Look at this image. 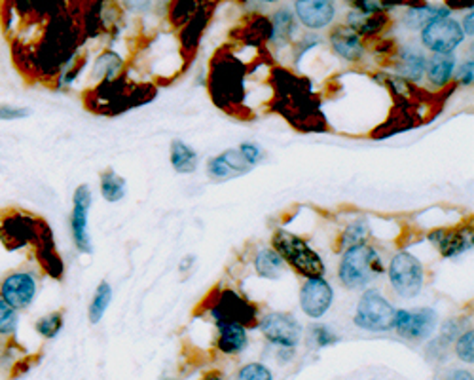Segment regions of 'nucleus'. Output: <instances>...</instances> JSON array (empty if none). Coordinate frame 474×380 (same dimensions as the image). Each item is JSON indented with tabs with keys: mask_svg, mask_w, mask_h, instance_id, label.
I'll list each match as a JSON object with an SVG mask.
<instances>
[{
	"mask_svg": "<svg viewBox=\"0 0 474 380\" xmlns=\"http://www.w3.org/2000/svg\"><path fill=\"white\" fill-rule=\"evenodd\" d=\"M383 274V261L380 253L365 244H357L346 249L340 261L338 278L343 287L365 289L372 281H376Z\"/></svg>",
	"mask_w": 474,
	"mask_h": 380,
	"instance_id": "1",
	"label": "nucleus"
},
{
	"mask_svg": "<svg viewBox=\"0 0 474 380\" xmlns=\"http://www.w3.org/2000/svg\"><path fill=\"white\" fill-rule=\"evenodd\" d=\"M274 249L279 253L285 263H289L301 276L317 278L325 274V264L317 253L301 240V238L291 232L283 229L277 230L274 236Z\"/></svg>",
	"mask_w": 474,
	"mask_h": 380,
	"instance_id": "2",
	"label": "nucleus"
},
{
	"mask_svg": "<svg viewBox=\"0 0 474 380\" xmlns=\"http://www.w3.org/2000/svg\"><path fill=\"white\" fill-rule=\"evenodd\" d=\"M397 311L393 304L382 297V293L376 289H368L357 304L355 326L372 331V333H385L395 329Z\"/></svg>",
	"mask_w": 474,
	"mask_h": 380,
	"instance_id": "3",
	"label": "nucleus"
},
{
	"mask_svg": "<svg viewBox=\"0 0 474 380\" xmlns=\"http://www.w3.org/2000/svg\"><path fill=\"white\" fill-rule=\"evenodd\" d=\"M293 13L304 29L321 33L340 21L341 0H294Z\"/></svg>",
	"mask_w": 474,
	"mask_h": 380,
	"instance_id": "4",
	"label": "nucleus"
},
{
	"mask_svg": "<svg viewBox=\"0 0 474 380\" xmlns=\"http://www.w3.org/2000/svg\"><path fill=\"white\" fill-rule=\"evenodd\" d=\"M390 281L402 299L418 297L425 284L423 264L412 253H398L390 264Z\"/></svg>",
	"mask_w": 474,
	"mask_h": 380,
	"instance_id": "5",
	"label": "nucleus"
},
{
	"mask_svg": "<svg viewBox=\"0 0 474 380\" xmlns=\"http://www.w3.org/2000/svg\"><path fill=\"white\" fill-rule=\"evenodd\" d=\"M463 40L462 25L450 16L433 20L422 29V44L433 53H454Z\"/></svg>",
	"mask_w": 474,
	"mask_h": 380,
	"instance_id": "6",
	"label": "nucleus"
},
{
	"mask_svg": "<svg viewBox=\"0 0 474 380\" xmlns=\"http://www.w3.org/2000/svg\"><path fill=\"white\" fill-rule=\"evenodd\" d=\"M211 316L214 321H236L243 327H253L258 321L256 306L247 299L239 297L234 291H222L214 304L211 306Z\"/></svg>",
	"mask_w": 474,
	"mask_h": 380,
	"instance_id": "7",
	"label": "nucleus"
},
{
	"mask_svg": "<svg viewBox=\"0 0 474 380\" xmlns=\"http://www.w3.org/2000/svg\"><path fill=\"white\" fill-rule=\"evenodd\" d=\"M397 333L406 341H427L437 329V314L430 308H418V311H397L395 318Z\"/></svg>",
	"mask_w": 474,
	"mask_h": 380,
	"instance_id": "8",
	"label": "nucleus"
},
{
	"mask_svg": "<svg viewBox=\"0 0 474 380\" xmlns=\"http://www.w3.org/2000/svg\"><path fill=\"white\" fill-rule=\"evenodd\" d=\"M38 281L31 272H12L0 284V297L16 311H27L36 299Z\"/></svg>",
	"mask_w": 474,
	"mask_h": 380,
	"instance_id": "9",
	"label": "nucleus"
},
{
	"mask_svg": "<svg viewBox=\"0 0 474 380\" xmlns=\"http://www.w3.org/2000/svg\"><path fill=\"white\" fill-rule=\"evenodd\" d=\"M258 327L264 333L266 339L283 348H294L301 339V327L294 316L283 314V312H271L266 314Z\"/></svg>",
	"mask_w": 474,
	"mask_h": 380,
	"instance_id": "10",
	"label": "nucleus"
},
{
	"mask_svg": "<svg viewBox=\"0 0 474 380\" xmlns=\"http://www.w3.org/2000/svg\"><path fill=\"white\" fill-rule=\"evenodd\" d=\"M92 207V190L88 185H80L73 196V215H70V229L78 251L92 253V242L88 232V219Z\"/></svg>",
	"mask_w": 474,
	"mask_h": 380,
	"instance_id": "11",
	"label": "nucleus"
},
{
	"mask_svg": "<svg viewBox=\"0 0 474 380\" xmlns=\"http://www.w3.org/2000/svg\"><path fill=\"white\" fill-rule=\"evenodd\" d=\"M333 287L323 276L309 278L300 291V306L309 318H321L333 306Z\"/></svg>",
	"mask_w": 474,
	"mask_h": 380,
	"instance_id": "12",
	"label": "nucleus"
},
{
	"mask_svg": "<svg viewBox=\"0 0 474 380\" xmlns=\"http://www.w3.org/2000/svg\"><path fill=\"white\" fill-rule=\"evenodd\" d=\"M330 44L333 50L346 61H358L365 55V44L361 40V35L355 33L351 27L334 25V31L330 33Z\"/></svg>",
	"mask_w": 474,
	"mask_h": 380,
	"instance_id": "13",
	"label": "nucleus"
},
{
	"mask_svg": "<svg viewBox=\"0 0 474 380\" xmlns=\"http://www.w3.org/2000/svg\"><path fill=\"white\" fill-rule=\"evenodd\" d=\"M219 348L224 354H241L249 344L247 327L236 321H219Z\"/></svg>",
	"mask_w": 474,
	"mask_h": 380,
	"instance_id": "14",
	"label": "nucleus"
},
{
	"mask_svg": "<svg viewBox=\"0 0 474 380\" xmlns=\"http://www.w3.org/2000/svg\"><path fill=\"white\" fill-rule=\"evenodd\" d=\"M427 80L437 88L446 86L455 73V55L454 53H433V58L427 60Z\"/></svg>",
	"mask_w": 474,
	"mask_h": 380,
	"instance_id": "15",
	"label": "nucleus"
},
{
	"mask_svg": "<svg viewBox=\"0 0 474 380\" xmlns=\"http://www.w3.org/2000/svg\"><path fill=\"white\" fill-rule=\"evenodd\" d=\"M425 69H427V58L420 48L408 46L400 52L398 70L406 80L420 82L425 77Z\"/></svg>",
	"mask_w": 474,
	"mask_h": 380,
	"instance_id": "16",
	"label": "nucleus"
},
{
	"mask_svg": "<svg viewBox=\"0 0 474 380\" xmlns=\"http://www.w3.org/2000/svg\"><path fill=\"white\" fill-rule=\"evenodd\" d=\"M450 16V8L446 6H418V8H410L405 12V27L410 31H422L427 23L438 18H446Z\"/></svg>",
	"mask_w": 474,
	"mask_h": 380,
	"instance_id": "17",
	"label": "nucleus"
},
{
	"mask_svg": "<svg viewBox=\"0 0 474 380\" xmlns=\"http://www.w3.org/2000/svg\"><path fill=\"white\" fill-rule=\"evenodd\" d=\"M254 269L258 276L266 279H279L285 271V261L276 249H261L254 257Z\"/></svg>",
	"mask_w": 474,
	"mask_h": 380,
	"instance_id": "18",
	"label": "nucleus"
},
{
	"mask_svg": "<svg viewBox=\"0 0 474 380\" xmlns=\"http://www.w3.org/2000/svg\"><path fill=\"white\" fill-rule=\"evenodd\" d=\"M3 234L10 236L12 240H20L18 246L27 244V240L36 236V222L31 217L25 215H13L4 219L3 222Z\"/></svg>",
	"mask_w": 474,
	"mask_h": 380,
	"instance_id": "19",
	"label": "nucleus"
},
{
	"mask_svg": "<svg viewBox=\"0 0 474 380\" xmlns=\"http://www.w3.org/2000/svg\"><path fill=\"white\" fill-rule=\"evenodd\" d=\"M446 236H442V230L433 232L430 240L438 242V247L442 251L444 257H455L462 255L470 247V234L467 236L465 232H444Z\"/></svg>",
	"mask_w": 474,
	"mask_h": 380,
	"instance_id": "20",
	"label": "nucleus"
},
{
	"mask_svg": "<svg viewBox=\"0 0 474 380\" xmlns=\"http://www.w3.org/2000/svg\"><path fill=\"white\" fill-rule=\"evenodd\" d=\"M171 164L179 174H194L197 167V154L182 141H175L171 147Z\"/></svg>",
	"mask_w": 474,
	"mask_h": 380,
	"instance_id": "21",
	"label": "nucleus"
},
{
	"mask_svg": "<svg viewBox=\"0 0 474 380\" xmlns=\"http://www.w3.org/2000/svg\"><path fill=\"white\" fill-rule=\"evenodd\" d=\"M125 181L112 170L100 174V194L107 202H120L125 196Z\"/></svg>",
	"mask_w": 474,
	"mask_h": 380,
	"instance_id": "22",
	"label": "nucleus"
},
{
	"mask_svg": "<svg viewBox=\"0 0 474 380\" xmlns=\"http://www.w3.org/2000/svg\"><path fill=\"white\" fill-rule=\"evenodd\" d=\"M110 301H112V287L107 284V281H103V284H99V287L95 289V295H93L90 311H88V318L93 326L103 319L105 312L110 306Z\"/></svg>",
	"mask_w": 474,
	"mask_h": 380,
	"instance_id": "23",
	"label": "nucleus"
},
{
	"mask_svg": "<svg viewBox=\"0 0 474 380\" xmlns=\"http://www.w3.org/2000/svg\"><path fill=\"white\" fill-rule=\"evenodd\" d=\"M296 18L291 10H279L271 23V29H274V38L276 40H289L293 36V31L296 29Z\"/></svg>",
	"mask_w": 474,
	"mask_h": 380,
	"instance_id": "24",
	"label": "nucleus"
},
{
	"mask_svg": "<svg viewBox=\"0 0 474 380\" xmlns=\"http://www.w3.org/2000/svg\"><path fill=\"white\" fill-rule=\"evenodd\" d=\"M20 327V311L10 306L3 297H0V336L16 335Z\"/></svg>",
	"mask_w": 474,
	"mask_h": 380,
	"instance_id": "25",
	"label": "nucleus"
},
{
	"mask_svg": "<svg viewBox=\"0 0 474 380\" xmlns=\"http://www.w3.org/2000/svg\"><path fill=\"white\" fill-rule=\"evenodd\" d=\"M35 329L42 336V339H48V341L55 339V336L60 335L61 329H63V314L61 312H52L48 316H42L35 323Z\"/></svg>",
	"mask_w": 474,
	"mask_h": 380,
	"instance_id": "26",
	"label": "nucleus"
},
{
	"mask_svg": "<svg viewBox=\"0 0 474 380\" xmlns=\"http://www.w3.org/2000/svg\"><path fill=\"white\" fill-rule=\"evenodd\" d=\"M370 234V229H368V222L365 219H358L355 222H351L349 227L346 229V232H343L341 236V246L343 247H351V246H357V244H363L366 238Z\"/></svg>",
	"mask_w": 474,
	"mask_h": 380,
	"instance_id": "27",
	"label": "nucleus"
},
{
	"mask_svg": "<svg viewBox=\"0 0 474 380\" xmlns=\"http://www.w3.org/2000/svg\"><path fill=\"white\" fill-rule=\"evenodd\" d=\"M455 354L462 361L472 363L474 361V331L469 329L455 343Z\"/></svg>",
	"mask_w": 474,
	"mask_h": 380,
	"instance_id": "28",
	"label": "nucleus"
},
{
	"mask_svg": "<svg viewBox=\"0 0 474 380\" xmlns=\"http://www.w3.org/2000/svg\"><path fill=\"white\" fill-rule=\"evenodd\" d=\"M309 343H313L317 348H323V346L338 343V336L326 326H317V327H311L309 331Z\"/></svg>",
	"mask_w": 474,
	"mask_h": 380,
	"instance_id": "29",
	"label": "nucleus"
},
{
	"mask_svg": "<svg viewBox=\"0 0 474 380\" xmlns=\"http://www.w3.org/2000/svg\"><path fill=\"white\" fill-rule=\"evenodd\" d=\"M237 376L241 380H271L274 378V375L269 373L268 368H264V365L261 363H249L245 365V368H243Z\"/></svg>",
	"mask_w": 474,
	"mask_h": 380,
	"instance_id": "30",
	"label": "nucleus"
},
{
	"mask_svg": "<svg viewBox=\"0 0 474 380\" xmlns=\"http://www.w3.org/2000/svg\"><path fill=\"white\" fill-rule=\"evenodd\" d=\"M222 160L234 174H245L251 170V164L243 158V154L239 150H226L222 154Z\"/></svg>",
	"mask_w": 474,
	"mask_h": 380,
	"instance_id": "31",
	"label": "nucleus"
},
{
	"mask_svg": "<svg viewBox=\"0 0 474 380\" xmlns=\"http://www.w3.org/2000/svg\"><path fill=\"white\" fill-rule=\"evenodd\" d=\"M28 117V110L27 109H20V107H10V105H0V120H21Z\"/></svg>",
	"mask_w": 474,
	"mask_h": 380,
	"instance_id": "32",
	"label": "nucleus"
},
{
	"mask_svg": "<svg viewBox=\"0 0 474 380\" xmlns=\"http://www.w3.org/2000/svg\"><path fill=\"white\" fill-rule=\"evenodd\" d=\"M239 152L243 154V158H245L251 166L256 164L258 160H261V158L264 157L262 149L258 147V145H251V143H243V145L239 147Z\"/></svg>",
	"mask_w": 474,
	"mask_h": 380,
	"instance_id": "33",
	"label": "nucleus"
},
{
	"mask_svg": "<svg viewBox=\"0 0 474 380\" xmlns=\"http://www.w3.org/2000/svg\"><path fill=\"white\" fill-rule=\"evenodd\" d=\"M209 172H211V175H214V177H228L229 174H234V172L228 167V164L222 160V157H219V158H214V160L209 162Z\"/></svg>",
	"mask_w": 474,
	"mask_h": 380,
	"instance_id": "34",
	"label": "nucleus"
},
{
	"mask_svg": "<svg viewBox=\"0 0 474 380\" xmlns=\"http://www.w3.org/2000/svg\"><path fill=\"white\" fill-rule=\"evenodd\" d=\"M124 6L133 13H145L152 8V0H122Z\"/></svg>",
	"mask_w": 474,
	"mask_h": 380,
	"instance_id": "35",
	"label": "nucleus"
},
{
	"mask_svg": "<svg viewBox=\"0 0 474 380\" xmlns=\"http://www.w3.org/2000/svg\"><path fill=\"white\" fill-rule=\"evenodd\" d=\"M472 21H474V13L472 12H469V13H465V18H463V25H462V29H463V33L470 38L472 35H474V27H472Z\"/></svg>",
	"mask_w": 474,
	"mask_h": 380,
	"instance_id": "36",
	"label": "nucleus"
},
{
	"mask_svg": "<svg viewBox=\"0 0 474 380\" xmlns=\"http://www.w3.org/2000/svg\"><path fill=\"white\" fill-rule=\"evenodd\" d=\"M472 67H474V63H472V60H469V63L462 69V82L465 84V86H470L472 84Z\"/></svg>",
	"mask_w": 474,
	"mask_h": 380,
	"instance_id": "37",
	"label": "nucleus"
},
{
	"mask_svg": "<svg viewBox=\"0 0 474 380\" xmlns=\"http://www.w3.org/2000/svg\"><path fill=\"white\" fill-rule=\"evenodd\" d=\"M261 3L271 6V4H279V3H283V0H261Z\"/></svg>",
	"mask_w": 474,
	"mask_h": 380,
	"instance_id": "38",
	"label": "nucleus"
},
{
	"mask_svg": "<svg viewBox=\"0 0 474 380\" xmlns=\"http://www.w3.org/2000/svg\"><path fill=\"white\" fill-rule=\"evenodd\" d=\"M0 360H3V348H0Z\"/></svg>",
	"mask_w": 474,
	"mask_h": 380,
	"instance_id": "39",
	"label": "nucleus"
}]
</instances>
